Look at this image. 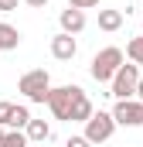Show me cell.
Wrapping results in <instances>:
<instances>
[{"label":"cell","instance_id":"6da1fadb","mask_svg":"<svg viewBox=\"0 0 143 147\" xmlns=\"http://www.w3.org/2000/svg\"><path fill=\"white\" fill-rule=\"evenodd\" d=\"M136 82H140V65H119L116 75L109 79V96H116V99H133L136 96Z\"/></svg>","mask_w":143,"mask_h":147},{"label":"cell","instance_id":"7a4b0ae2","mask_svg":"<svg viewBox=\"0 0 143 147\" xmlns=\"http://www.w3.org/2000/svg\"><path fill=\"white\" fill-rule=\"evenodd\" d=\"M17 89H21L31 103H48V92H51V75L44 72V69H31V72L21 75Z\"/></svg>","mask_w":143,"mask_h":147},{"label":"cell","instance_id":"3957f363","mask_svg":"<svg viewBox=\"0 0 143 147\" xmlns=\"http://www.w3.org/2000/svg\"><path fill=\"white\" fill-rule=\"evenodd\" d=\"M119 65H123V51L109 45V48H102V51H96V58H92V65H89V75H92L96 82H109Z\"/></svg>","mask_w":143,"mask_h":147},{"label":"cell","instance_id":"277c9868","mask_svg":"<svg viewBox=\"0 0 143 147\" xmlns=\"http://www.w3.org/2000/svg\"><path fill=\"white\" fill-rule=\"evenodd\" d=\"M112 130H116V120H112V113L106 110H92V116L85 120V140L89 144H102V140H109L112 137Z\"/></svg>","mask_w":143,"mask_h":147},{"label":"cell","instance_id":"5b68a950","mask_svg":"<svg viewBox=\"0 0 143 147\" xmlns=\"http://www.w3.org/2000/svg\"><path fill=\"white\" fill-rule=\"evenodd\" d=\"M112 120H116V127H143V103L140 99H116Z\"/></svg>","mask_w":143,"mask_h":147},{"label":"cell","instance_id":"8992f818","mask_svg":"<svg viewBox=\"0 0 143 147\" xmlns=\"http://www.w3.org/2000/svg\"><path fill=\"white\" fill-rule=\"evenodd\" d=\"M75 89H78V86H58V89H51V92H48V110L55 113V120H68Z\"/></svg>","mask_w":143,"mask_h":147},{"label":"cell","instance_id":"52a82bcc","mask_svg":"<svg viewBox=\"0 0 143 147\" xmlns=\"http://www.w3.org/2000/svg\"><path fill=\"white\" fill-rule=\"evenodd\" d=\"M92 116V99L85 96V89L78 86L75 96H72V110H68V123H85Z\"/></svg>","mask_w":143,"mask_h":147},{"label":"cell","instance_id":"ba28073f","mask_svg":"<svg viewBox=\"0 0 143 147\" xmlns=\"http://www.w3.org/2000/svg\"><path fill=\"white\" fill-rule=\"evenodd\" d=\"M75 51H78V41L65 31H58V34L51 38V55L58 58V62H72L75 58Z\"/></svg>","mask_w":143,"mask_h":147},{"label":"cell","instance_id":"9c48e42d","mask_svg":"<svg viewBox=\"0 0 143 147\" xmlns=\"http://www.w3.org/2000/svg\"><path fill=\"white\" fill-rule=\"evenodd\" d=\"M24 137H27V144H44L48 137H51V123H44V120H27V127H24Z\"/></svg>","mask_w":143,"mask_h":147},{"label":"cell","instance_id":"30bf717a","mask_svg":"<svg viewBox=\"0 0 143 147\" xmlns=\"http://www.w3.org/2000/svg\"><path fill=\"white\" fill-rule=\"evenodd\" d=\"M58 21H61V31H65V34H78V31H82V28H85V10H61V17H58Z\"/></svg>","mask_w":143,"mask_h":147},{"label":"cell","instance_id":"8fae6325","mask_svg":"<svg viewBox=\"0 0 143 147\" xmlns=\"http://www.w3.org/2000/svg\"><path fill=\"white\" fill-rule=\"evenodd\" d=\"M17 45H21V31L14 24H3L0 21V51H14Z\"/></svg>","mask_w":143,"mask_h":147},{"label":"cell","instance_id":"7c38bea8","mask_svg":"<svg viewBox=\"0 0 143 147\" xmlns=\"http://www.w3.org/2000/svg\"><path fill=\"white\" fill-rule=\"evenodd\" d=\"M119 28H123V10H99V31L112 34Z\"/></svg>","mask_w":143,"mask_h":147},{"label":"cell","instance_id":"4fadbf2b","mask_svg":"<svg viewBox=\"0 0 143 147\" xmlns=\"http://www.w3.org/2000/svg\"><path fill=\"white\" fill-rule=\"evenodd\" d=\"M0 147H31V144H27L24 130H3V137H0Z\"/></svg>","mask_w":143,"mask_h":147},{"label":"cell","instance_id":"5bb4252c","mask_svg":"<svg viewBox=\"0 0 143 147\" xmlns=\"http://www.w3.org/2000/svg\"><path fill=\"white\" fill-rule=\"evenodd\" d=\"M27 120H31V110L27 106H14V113H10V130H24Z\"/></svg>","mask_w":143,"mask_h":147},{"label":"cell","instance_id":"9a60e30c","mask_svg":"<svg viewBox=\"0 0 143 147\" xmlns=\"http://www.w3.org/2000/svg\"><path fill=\"white\" fill-rule=\"evenodd\" d=\"M126 55L133 65H143V38H130L126 41Z\"/></svg>","mask_w":143,"mask_h":147},{"label":"cell","instance_id":"2e32d148","mask_svg":"<svg viewBox=\"0 0 143 147\" xmlns=\"http://www.w3.org/2000/svg\"><path fill=\"white\" fill-rule=\"evenodd\" d=\"M72 10H92V7H99V0H68Z\"/></svg>","mask_w":143,"mask_h":147},{"label":"cell","instance_id":"e0dca14e","mask_svg":"<svg viewBox=\"0 0 143 147\" xmlns=\"http://www.w3.org/2000/svg\"><path fill=\"white\" fill-rule=\"evenodd\" d=\"M10 113H14V103H0V127H10Z\"/></svg>","mask_w":143,"mask_h":147},{"label":"cell","instance_id":"ac0fdd59","mask_svg":"<svg viewBox=\"0 0 143 147\" xmlns=\"http://www.w3.org/2000/svg\"><path fill=\"white\" fill-rule=\"evenodd\" d=\"M65 147H92V144H89L85 137H68V140H65Z\"/></svg>","mask_w":143,"mask_h":147},{"label":"cell","instance_id":"d6986e66","mask_svg":"<svg viewBox=\"0 0 143 147\" xmlns=\"http://www.w3.org/2000/svg\"><path fill=\"white\" fill-rule=\"evenodd\" d=\"M27 7H34V10H41V7H48V0H24Z\"/></svg>","mask_w":143,"mask_h":147},{"label":"cell","instance_id":"ffe728a7","mask_svg":"<svg viewBox=\"0 0 143 147\" xmlns=\"http://www.w3.org/2000/svg\"><path fill=\"white\" fill-rule=\"evenodd\" d=\"M17 7V0H0V10H14Z\"/></svg>","mask_w":143,"mask_h":147},{"label":"cell","instance_id":"44dd1931","mask_svg":"<svg viewBox=\"0 0 143 147\" xmlns=\"http://www.w3.org/2000/svg\"><path fill=\"white\" fill-rule=\"evenodd\" d=\"M136 99L143 103V75H140V82H136Z\"/></svg>","mask_w":143,"mask_h":147},{"label":"cell","instance_id":"7402d4cb","mask_svg":"<svg viewBox=\"0 0 143 147\" xmlns=\"http://www.w3.org/2000/svg\"><path fill=\"white\" fill-rule=\"evenodd\" d=\"M0 137H3V127H0Z\"/></svg>","mask_w":143,"mask_h":147}]
</instances>
